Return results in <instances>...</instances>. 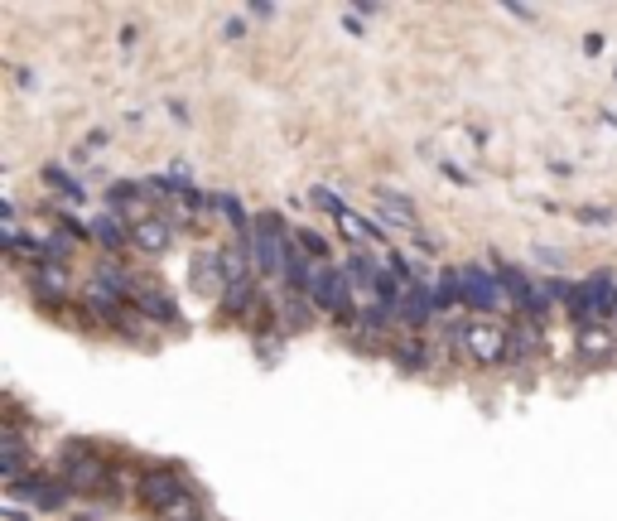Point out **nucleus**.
Here are the masks:
<instances>
[{
    "instance_id": "1",
    "label": "nucleus",
    "mask_w": 617,
    "mask_h": 521,
    "mask_svg": "<svg viewBox=\"0 0 617 521\" xmlns=\"http://www.w3.org/2000/svg\"><path fill=\"white\" fill-rule=\"evenodd\" d=\"M111 473H116V469H111V459H102V449H97L92 440H68L59 449V478L78 492V498L106 492Z\"/></svg>"
},
{
    "instance_id": "2",
    "label": "nucleus",
    "mask_w": 617,
    "mask_h": 521,
    "mask_svg": "<svg viewBox=\"0 0 617 521\" xmlns=\"http://www.w3.org/2000/svg\"><path fill=\"white\" fill-rule=\"evenodd\" d=\"M493 271H497V280H502V290H507V304H511L521 319H536V323L550 319V309H555V304L545 300V290L521 271V265H511V261L493 256Z\"/></svg>"
},
{
    "instance_id": "3",
    "label": "nucleus",
    "mask_w": 617,
    "mask_h": 521,
    "mask_svg": "<svg viewBox=\"0 0 617 521\" xmlns=\"http://www.w3.org/2000/svg\"><path fill=\"white\" fill-rule=\"evenodd\" d=\"M458 280H463V309H473V314H497L502 304H507V290H502V280L493 265H483V261H468V265H458Z\"/></svg>"
},
{
    "instance_id": "4",
    "label": "nucleus",
    "mask_w": 617,
    "mask_h": 521,
    "mask_svg": "<svg viewBox=\"0 0 617 521\" xmlns=\"http://www.w3.org/2000/svg\"><path fill=\"white\" fill-rule=\"evenodd\" d=\"M5 492L15 502L34 507V512H63V507L78 498L63 478H44V473H30V478H20V483H5Z\"/></svg>"
},
{
    "instance_id": "5",
    "label": "nucleus",
    "mask_w": 617,
    "mask_h": 521,
    "mask_svg": "<svg viewBox=\"0 0 617 521\" xmlns=\"http://www.w3.org/2000/svg\"><path fill=\"white\" fill-rule=\"evenodd\" d=\"M463 353L478 367H502L507 362V323H493V319L463 323Z\"/></svg>"
},
{
    "instance_id": "6",
    "label": "nucleus",
    "mask_w": 617,
    "mask_h": 521,
    "mask_svg": "<svg viewBox=\"0 0 617 521\" xmlns=\"http://www.w3.org/2000/svg\"><path fill=\"white\" fill-rule=\"evenodd\" d=\"M308 304H314V309H324V314H343V309H353V304H357V290L347 285L343 265L318 261L314 285H308Z\"/></svg>"
},
{
    "instance_id": "7",
    "label": "nucleus",
    "mask_w": 617,
    "mask_h": 521,
    "mask_svg": "<svg viewBox=\"0 0 617 521\" xmlns=\"http://www.w3.org/2000/svg\"><path fill=\"white\" fill-rule=\"evenodd\" d=\"M184 492H193V488L184 483V473H179V469H150V473L135 478V498L145 502L150 512H160V507L179 502Z\"/></svg>"
},
{
    "instance_id": "8",
    "label": "nucleus",
    "mask_w": 617,
    "mask_h": 521,
    "mask_svg": "<svg viewBox=\"0 0 617 521\" xmlns=\"http://www.w3.org/2000/svg\"><path fill=\"white\" fill-rule=\"evenodd\" d=\"M434 319H439V300H434V280H419V285L405 290V300H401V309H396V323H405V333H425Z\"/></svg>"
},
{
    "instance_id": "9",
    "label": "nucleus",
    "mask_w": 617,
    "mask_h": 521,
    "mask_svg": "<svg viewBox=\"0 0 617 521\" xmlns=\"http://www.w3.org/2000/svg\"><path fill=\"white\" fill-rule=\"evenodd\" d=\"M545 353V323L521 319L516 314L507 323V367H521V362H536Z\"/></svg>"
},
{
    "instance_id": "10",
    "label": "nucleus",
    "mask_w": 617,
    "mask_h": 521,
    "mask_svg": "<svg viewBox=\"0 0 617 521\" xmlns=\"http://www.w3.org/2000/svg\"><path fill=\"white\" fill-rule=\"evenodd\" d=\"M30 294H34V304H44V309H63L68 300H73V280H68V265H34V275H30Z\"/></svg>"
},
{
    "instance_id": "11",
    "label": "nucleus",
    "mask_w": 617,
    "mask_h": 521,
    "mask_svg": "<svg viewBox=\"0 0 617 521\" xmlns=\"http://www.w3.org/2000/svg\"><path fill=\"white\" fill-rule=\"evenodd\" d=\"M612 343H617V333L608 329V323H584V329H574V358H579V367H598V362H608Z\"/></svg>"
},
{
    "instance_id": "12",
    "label": "nucleus",
    "mask_w": 617,
    "mask_h": 521,
    "mask_svg": "<svg viewBox=\"0 0 617 521\" xmlns=\"http://www.w3.org/2000/svg\"><path fill=\"white\" fill-rule=\"evenodd\" d=\"M376 222L382 228H401V232H419V213L401 189H376Z\"/></svg>"
},
{
    "instance_id": "13",
    "label": "nucleus",
    "mask_w": 617,
    "mask_h": 521,
    "mask_svg": "<svg viewBox=\"0 0 617 521\" xmlns=\"http://www.w3.org/2000/svg\"><path fill=\"white\" fill-rule=\"evenodd\" d=\"M386 353H391V362H396L401 372L415 377V372L429 367V338H425V333H401V338H391Z\"/></svg>"
},
{
    "instance_id": "14",
    "label": "nucleus",
    "mask_w": 617,
    "mask_h": 521,
    "mask_svg": "<svg viewBox=\"0 0 617 521\" xmlns=\"http://www.w3.org/2000/svg\"><path fill=\"white\" fill-rule=\"evenodd\" d=\"M261 309V280H232L227 290H222V319H251Z\"/></svg>"
},
{
    "instance_id": "15",
    "label": "nucleus",
    "mask_w": 617,
    "mask_h": 521,
    "mask_svg": "<svg viewBox=\"0 0 617 521\" xmlns=\"http://www.w3.org/2000/svg\"><path fill=\"white\" fill-rule=\"evenodd\" d=\"M189 285L198 290V294H217L222 300V290H227V275H222V256L217 251H198L189 265Z\"/></svg>"
},
{
    "instance_id": "16",
    "label": "nucleus",
    "mask_w": 617,
    "mask_h": 521,
    "mask_svg": "<svg viewBox=\"0 0 617 521\" xmlns=\"http://www.w3.org/2000/svg\"><path fill=\"white\" fill-rule=\"evenodd\" d=\"M135 309L140 314H145L150 323H170V329H179V323H184V314H179V304L170 300V294L164 290H150V285H135Z\"/></svg>"
},
{
    "instance_id": "17",
    "label": "nucleus",
    "mask_w": 617,
    "mask_h": 521,
    "mask_svg": "<svg viewBox=\"0 0 617 521\" xmlns=\"http://www.w3.org/2000/svg\"><path fill=\"white\" fill-rule=\"evenodd\" d=\"M87 228H92V242L102 247L106 256H111V251H125V247H135V228H131V222H125V218H116V213H102L97 222H87Z\"/></svg>"
},
{
    "instance_id": "18",
    "label": "nucleus",
    "mask_w": 617,
    "mask_h": 521,
    "mask_svg": "<svg viewBox=\"0 0 617 521\" xmlns=\"http://www.w3.org/2000/svg\"><path fill=\"white\" fill-rule=\"evenodd\" d=\"M170 242H174V218L170 213H154L150 222L135 228V251H145V256H164Z\"/></svg>"
},
{
    "instance_id": "19",
    "label": "nucleus",
    "mask_w": 617,
    "mask_h": 521,
    "mask_svg": "<svg viewBox=\"0 0 617 521\" xmlns=\"http://www.w3.org/2000/svg\"><path fill=\"white\" fill-rule=\"evenodd\" d=\"M0 478H5V483L30 478V444H24L20 434H0Z\"/></svg>"
},
{
    "instance_id": "20",
    "label": "nucleus",
    "mask_w": 617,
    "mask_h": 521,
    "mask_svg": "<svg viewBox=\"0 0 617 521\" xmlns=\"http://www.w3.org/2000/svg\"><path fill=\"white\" fill-rule=\"evenodd\" d=\"M275 314H280V329L285 333H304L314 323V304H308V294H285L275 304Z\"/></svg>"
},
{
    "instance_id": "21",
    "label": "nucleus",
    "mask_w": 617,
    "mask_h": 521,
    "mask_svg": "<svg viewBox=\"0 0 617 521\" xmlns=\"http://www.w3.org/2000/svg\"><path fill=\"white\" fill-rule=\"evenodd\" d=\"M213 208H217V213L232 222L236 242H251V237H256V218H251L246 208H242V199H236V193H217V199H213Z\"/></svg>"
},
{
    "instance_id": "22",
    "label": "nucleus",
    "mask_w": 617,
    "mask_h": 521,
    "mask_svg": "<svg viewBox=\"0 0 617 521\" xmlns=\"http://www.w3.org/2000/svg\"><path fill=\"white\" fill-rule=\"evenodd\" d=\"M343 275H347V285H353V290H376L382 265H376L362 247H353V251H347V261H343Z\"/></svg>"
},
{
    "instance_id": "23",
    "label": "nucleus",
    "mask_w": 617,
    "mask_h": 521,
    "mask_svg": "<svg viewBox=\"0 0 617 521\" xmlns=\"http://www.w3.org/2000/svg\"><path fill=\"white\" fill-rule=\"evenodd\" d=\"M434 300H439V314H458L463 309V280H458V265H444L434 275Z\"/></svg>"
},
{
    "instance_id": "24",
    "label": "nucleus",
    "mask_w": 617,
    "mask_h": 521,
    "mask_svg": "<svg viewBox=\"0 0 617 521\" xmlns=\"http://www.w3.org/2000/svg\"><path fill=\"white\" fill-rule=\"evenodd\" d=\"M154 521H203V498L198 492H184L179 502H170V507H160V512H150Z\"/></svg>"
},
{
    "instance_id": "25",
    "label": "nucleus",
    "mask_w": 617,
    "mask_h": 521,
    "mask_svg": "<svg viewBox=\"0 0 617 521\" xmlns=\"http://www.w3.org/2000/svg\"><path fill=\"white\" fill-rule=\"evenodd\" d=\"M39 174H44V179H49V184L59 189V193H63L68 203H82V199H87V189H82V179H68L59 164H44V169H39Z\"/></svg>"
},
{
    "instance_id": "26",
    "label": "nucleus",
    "mask_w": 617,
    "mask_h": 521,
    "mask_svg": "<svg viewBox=\"0 0 617 521\" xmlns=\"http://www.w3.org/2000/svg\"><path fill=\"white\" fill-rule=\"evenodd\" d=\"M294 242H299V251H304L308 261H328V242L314 228H294Z\"/></svg>"
},
{
    "instance_id": "27",
    "label": "nucleus",
    "mask_w": 617,
    "mask_h": 521,
    "mask_svg": "<svg viewBox=\"0 0 617 521\" xmlns=\"http://www.w3.org/2000/svg\"><path fill=\"white\" fill-rule=\"evenodd\" d=\"M308 203H314L318 208V213H328V218H347V203L338 199V193H333V189H308Z\"/></svg>"
},
{
    "instance_id": "28",
    "label": "nucleus",
    "mask_w": 617,
    "mask_h": 521,
    "mask_svg": "<svg viewBox=\"0 0 617 521\" xmlns=\"http://www.w3.org/2000/svg\"><path fill=\"white\" fill-rule=\"evenodd\" d=\"M579 222H612V208H579Z\"/></svg>"
},
{
    "instance_id": "29",
    "label": "nucleus",
    "mask_w": 617,
    "mask_h": 521,
    "mask_svg": "<svg viewBox=\"0 0 617 521\" xmlns=\"http://www.w3.org/2000/svg\"><path fill=\"white\" fill-rule=\"evenodd\" d=\"M275 15H280V5H265V0L251 5V20H275Z\"/></svg>"
},
{
    "instance_id": "30",
    "label": "nucleus",
    "mask_w": 617,
    "mask_h": 521,
    "mask_svg": "<svg viewBox=\"0 0 617 521\" xmlns=\"http://www.w3.org/2000/svg\"><path fill=\"white\" fill-rule=\"evenodd\" d=\"M536 261H540V265H550V271H555V265L565 261V256H559V251H550V247H540V251H536Z\"/></svg>"
},
{
    "instance_id": "31",
    "label": "nucleus",
    "mask_w": 617,
    "mask_h": 521,
    "mask_svg": "<svg viewBox=\"0 0 617 521\" xmlns=\"http://www.w3.org/2000/svg\"><path fill=\"white\" fill-rule=\"evenodd\" d=\"M222 34H227V39H246V24L242 20H227V24H222Z\"/></svg>"
},
{
    "instance_id": "32",
    "label": "nucleus",
    "mask_w": 617,
    "mask_h": 521,
    "mask_svg": "<svg viewBox=\"0 0 617 521\" xmlns=\"http://www.w3.org/2000/svg\"><path fill=\"white\" fill-rule=\"evenodd\" d=\"M102 145H106V131H92V135H87V145H82V150L92 154V150H102Z\"/></svg>"
}]
</instances>
